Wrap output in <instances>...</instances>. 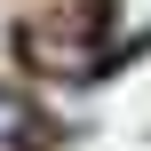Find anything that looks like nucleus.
<instances>
[{
	"mask_svg": "<svg viewBox=\"0 0 151 151\" xmlns=\"http://www.w3.org/2000/svg\"><path fill=\"white\" fill-rule=\"evenodd\" d=\"M24 48H32V64H72V72H96V56H104V48H80L72 32H48V24H32Z\"/></svg>",
	"mask_w": 151,
	"mask_h": 151,
	"instance_id": "nucleus-2",
	"label": "nucleus"
},
{
	"mask_svg": "<svg viewBox=\"0 0 151 151\" xmlns=\"http://www.w3.org/2000/svg\"><path fill=\"white\" fill-rule=\"evenodd\" d=\"M24 135H32V104L16 88H0V151H24Z\"/></svg>",
	"mask_w": 151,
	"mask_h": 151,
	"instance_id": "nucleus-3",
	"label": "nucleus"
},
{
	"mask_svg": "<svg viewBox=\"0 0 151 151\" xmlns=\"http://www.w3.org/2000/svg\"><path fill=\"white\" fill-rule=\"evenodd\" d=\"M151 48V0H104V56Z\"/></svg>",
	"mask_w": 151,
	"mask_h": 151,
	"instance_id": "nucleus-1",
	"label": "nucleus"
}]
</instances>
